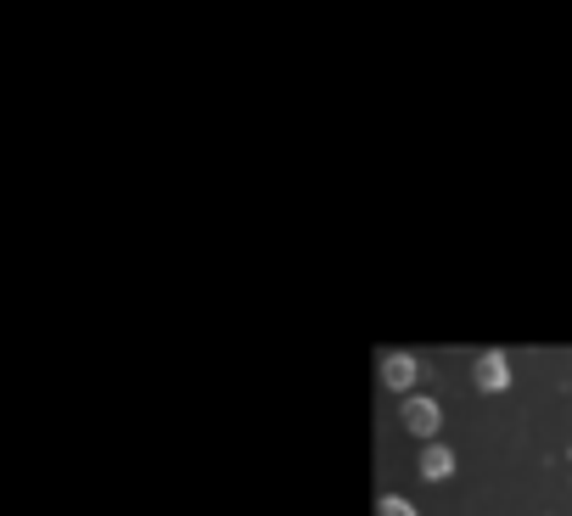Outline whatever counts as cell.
<instances>
[{
	"label": "cell",
	"mask_w": 572,
	"mask_h": 516,
	"mask_svg": "<svg viewBox=\"0 0 572 516\" xmlns=\"http://www.w3.org/2000/svg\"><path fill=\"white\" fill-rule=\"evenodd\" d=\"M399 427L410 432L415 444H438V432H444V404L432 399V393H410V399H399Z\"/></svg>",
	"instance_id": "cell-1"
},
{
	"label": "cell",
	"mask_w": 572,
	"mask_h": 516,
	"mask_svg": "<svg viewBox=\"0 0 572 516\" xmlns=\"http://www.w3.org/2000/svg\"><path fill=\"white\" fill-rule=\"evenodd\" d=\"M376 516H421L404 494H376Z\"/></svg>",
	"instance_id": "cell-5"
},
{
	"label": "cell",
	"mask_w": 572,
	"mask_h": 516,
	"mask_svg": "<svg viewBox=\"0 0 572 516\" xmlns=\"http://www.w3.org/2000/svg\"><path fill=\"white\" fill-rule=\"evenodd\" d=\"M376 376H382V387L393 393V399H410L415 393V382H421V359L415 354H382V365H376Z\"/></svg>",
	"instance_id": "cell-3"
},
{
	"label": "cell",
	"mask_w": 572,
	"mask_h": 516,
	"mask_svg": "<svg viewBox=\"0 0 572 516\" xmlns=\"http://www.w3.org/2000/svg\"><path fill=\"white\" fill-rule=\"evenodd\" d=\"M455 449L444 444V438H438V444H421V455H415V472L427 477V483H444V477H455Z\"/></svg>",
	"instance_id": "cell-4"
},
{
	"label": "cell",
	"mask_w": 572,
	"mask_h": 516,
	"mask_svg": "<svg viewBox=\"0 0 572 516\" xmlns=\"http://www.w3.org/2000/svg\"><path fill=\"white\" fill-rule=\"evenodd\" d=\"M472 387H477V393H488V399H500L505 387H511V354L483 348V354L472 359Z\"/></svg>",
	"instance_id": "cell-2"
}]
</instances>
